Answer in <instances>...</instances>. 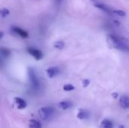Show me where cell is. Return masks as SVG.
<instances>
[{
  "label": "cell",
  "mask_w": 129,
  "mask_h": 128,
  "mask_svg": "<svg viewBox=\"0 0 129 128\" xmlns=\"http://www.w3.org/2000/svg\"><path fill=\"white\" fill-rule=\"evenodd\" d=\"M94 6L105 12H107V14H112L113 13V10H111V8L110 7H108L107 5H104V4H102V3H94Z\"/></svg>",
  "instance_id": "ba28073f"
},
{
  "label": "cell",
  "mask_w": 129,
  "mask_h": 128,
  "mask_svg": "<svg viewBox=\"0 0 129 128\" xmlns=\"http://www.w3.org/2000/svg\"><path fill=\"white\" fill-rule=\"evenodd\" d=\"M53 112H54L53 109L51 108H50V107H43V108H41L39 110V112H38L39 117L42 120H44V121H46L48 118H50L51 116L52 115Z\"/></svg>",
  "instance_id": "3957f363"
},
{
  "label": "cell",
  "mask_w": 129,
  "mask_h": 128,
  "mask_svg": "<svg viewBox=\"0 0 129 128\" xmlns=\"http://www.w3.org/2000/svg\"><path fill=\"white\" fill-rule=\"evenodd\" d=\"M46 73H47V75L51 78L56 76L59 73V69L57 67H51L46 69Z\"/></svg>",
  "instance_id": "9c48e42d"
},
{
  "label": "cell",
  "mask_w": 129,
  "mask_h": 128,
  "mask_svg": "<svg viewBox=\"0 0 129 128\" xmlns=\"http://www.w3.org/2000/svg\"><path fill=\"white\" fill-rule=\"evenodd\" d=\"M101 128H113V123L110 120L105 119L101 122Z\"/></svg>",
  "instance_id": "4fadbf2b"
},
{
  "label": "cell",
  "mask_w": 129,
  "mask_h": 128,
  "mask_svg": "<svg viewBox=\"0 0 129 128\" xmlns=\"http://www.w3.org/2000/svg\"><path fill=\"white\" fill-rule=\"evenodd\" d=\"M88 117V112L86 110L84 109H80L77 114V118H79L80 120H83L85 119Z\"/></svg>",
  "instance_id": "30bf717a"
},
{
  "label": "cell",
  "mask_w": 129,
  "mask_h": 128,
  "mask_svg": "<svg viewBox=\"0 0 129 128\" xmlns=\"http://www.w3.org/2000/svg\"><path fill=\"white\" fill-rule=\"evenodd\" d=\"M107 42L113 48L125 52H129L128 45L124 41V39L118 38L114 35H108L107 36Z\"/></svg>",
  "instance_id": "6da1fadb"
},
{
  "label": "cell",
  "mask_w": 129,
  "mask_h": 128,
  "mask_svg": "<svg viewBox=\"0 0 129 128\" xmlns=\"http://www.w3.org/2000/svg\"><path fill=\"white\" fill-rule=\"evenodd\" d=\"M11 29H12V31H13L16 35H17L18 36H20V37H21V38H26L29 36V34H28L25 30L22 29L20 28V27L13 26V27L11 28Z\"/></svg>",
  "instance_id": "5b68a950"
},
{
  "label": "cell",
  "mask_w": 129,
  "mask_h": 128,
  "mask_svg": "<svg viewBox=\"0 0 129 128\" xmlns=\"http://www.w3.org/2000/svg\"><path fill=\"white\" fill-rule=\"evenodd\" d=\"M1 54L3 57H7L11 54V51L8 48H1Z\"/></svg>",
  "instance_id": "5bb4252c"
},
{
  "label": "cell",
  "mask_w": 129,
  "mask_h": 128,
  "mask_svg": "<svg viewBox=\"0 0 129 128\" xmlns=\"http://www.w3.org/2000/svg\"><path fill=\"white\" fill-rule=\"evenodd\" d=\"M9 14V11L7 8H2L0 11V15L2 17H5L6 16H8Z\"/></svg>",
  "instance_id": "e0dca14e"
},
{
  "label": "cell",
  "mask_w": 129,
  "mask_h": 128,
  "mask_svg": "<svg viewBox=\"0 0 129 128\" xmlns=\"http://www.w3.org/2000/svg\"><path fill=\"white\" fill-rule=\"evenodd\" d=\"M27 52L36 60H40L42 57H43V54L42 53V51H40L39 50L36 49V48H27Z\"/></svg>",
  "instance_id": "277c9868"
},
{
  "label": "cell",
  "mask_w": 129,
  "mask_h": 128,
  "mask_svg": "<svg viewBox=\"0 0 129 128\" xmlns=\"http://www.w3.org/2000/svg\"><path fill=\"white\" fill-rule=\"evenodd\" d=\"M119 128H124V127H123L122 126V127H121V126H119Z\"/></svg>",
  "instance_id": "44dd1931"
},
{
  "label": "cell",
  "mask_w": 129,
  "mask_h": 128,
  "mask_svg": "<svg viewBox=\"0 0 129 128\" xmlns=\"http://www.w3.org/2000/svg\"><path fill=\"white\" fill-rule=\"evenodd\" d=\"M58 106L60 109H62L63 110H66V109H69L71 106V103L70 102H68V101H62V102L58 103Z\"/></svg>",
  "instance_id": "8fae6325"
},
{
  "label": "cell",
  "mask_w": 129,
  "mask_h": 128,
  "mask_svg": "<svg viewBox=\"0 0 129 128\" xmlns=\"http://www.w3.org/2000/svg\"><path fill=\"white\" fill-rule=\"evenodd\" d=\"M74 88H75L74 86L72 85V84H65L63 86V90L65 91H70L74 90Z\"/></svg>",
  "instance_id": "ac0fdd59"
},
{
  "label": "cell",
  "mask_w": 129,
  "mask_h": 128,
  "mask_svg": "<svg viewBox=\"0 0 129 128\" xmlns=\"http://www.w3.org/2000/svg\"><path fill=\"white\" fill-rule=\"evenodd\" d=\"M113 13L119 17H125L126 15V13L122 10H113Z\"/></svg>",
  "instance_id": "2e32d148"
},
{
  "label": "cell",
  "mask_w": 129,
  "mask_h": 128,
  "mask_svg": "<svg viewBox=\"0 0 129 128\" xmlns=\"http://www.w3.org/2000/svg\"><path fill=\"white\" fill-rule=\"evenodd\" d=\"M89 84H90V81L88 79H85V80L82 81V85H83L84 88L88 87L89 85Z\"/></svg>",
  "instance_id": "d6986e66"
},
{
  "label": "cell",
  "mask_w": 129,
  "mask_h": 128,
  "mask_svg": "<svg viewBox=\"0 0 129 128\" xmlns=\"http://www.w3.org/2000/svg\"><path fill=\"white\" fill-rule=\"evenodd\" d=\"M29 128H42L41 124L36 120H31L29 122Z\"/></svg>",
  "instance_id": "7c38bea8"
},
{
  "label": "cell",
  "mask_w": 129,
  "mask_h": 128,
  "mask_svg": "<svg viewBox=\"0 0 129 128\" xmlns=\"http://www.w3.org/2000/svg\"><path fill=\"white\" fill-rule=\"evenodd\" d=\"M118 93H113L112 94V97H113V98H115V99H116L117 97H118Z\"/></svg>",
  "instance_id": "ffe728a7"
},
{
  "label": "cell",
  "mask_w": 129,
  "mask_h": 128,
  "mask_svg": "<svg viewBox=\"0 0 129 128\" xmlns=\"http://www.w3.org/2000/svg\"><path fill=\"white\" fill-rule=\"evenodd\" d=\"M28 76H29V81H30L33 88L36 89L39 87V79H38L37 75L33 68H32V67L28 68Z\"/></svg>",
  "instance_id": "7a4b0ae2"
},
{
  "label": "cell",
  "mask_w": 129,
  "mask_h": 128,
  "mask_svg": "<svg viewBox=\"0 0 129 128\" xmlns=\"http://www.w3.org/2000/svg\"><path fill=\"white\" fill-rule=\"evenodd\" d=\"M119 104L124 109H129V97L128 96H122L119 100Z\"/></svg>",
  "instance_id": "8992f818"
},
{
  "label": "cell",
  "mask_w": 129,
  "mask_h": 128,
  "mask_svg": "<svg viewBox=\"0 0 129 128\" xmlns=\"http://www.w3.org/2000/svg\"><path fill=\"white\" fill-rule=\"evenodd\" d=\"M14 102H15V104L17 105V106L19 109H23L27 106L26 102L20 97H15Z\"/></svg>",
  "instance_id": "52a82bcc"
},
{
  "label": "cell",
  "mask_w": 129,
  "mask_h": 128,
  "mask_svg": "<svg viewBox=\"0 0 129 128\" xmlns=\"http://www.w3.org/2000/svg\"><path fill=\"white\" fill-rule=\"evenodd\" d=\"M54 48H56L57 49H63L64 47V43L62 41H58L54 44Z\"/></svg>",
  "instance_id": "9a60e30c"
}]
</instances>
